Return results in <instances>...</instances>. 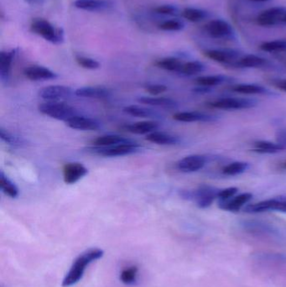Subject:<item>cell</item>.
<instances>
[{"label": "cell", "instance_id": "1", "mask_svg": "<svg viewBox=\"0 0 286 287\" xmlns=\"http://www.w3.org/2000/svg\"><path fill=\"white\" fill-rule=\"evenodd\" d=\"M103 255V251L100 249H91L80 254L75 259L71 269L63 280V287H70L81 281L85 272L86 267L92 262L99 259Z\"/></svg>", "mask_w": 286, "mask_h": 287}, {"label": "cell", "instance_id": "2", "mask_svg": "<svg viewBox=\"0 0 286 287\" xmlns=\"http://www.w3.org/2000/svg\"><path fill=\"white\" fill-rule=\"evenodd\" d=\"M38 109L44 115L62 121L66 122L74 116L78 115L75 108L64 102H46L40 104Z\"/></svg>", "mask_w": 286, "mask_h": 287}, {"label": "cell", "instance_id": "3", "mask_svg": "<svg viewBox=\"0 0 286 287\" xmlns=\"http://www.w3.org/2000/svg\"><path fill=\"white\" fill-rule=\"evenodd\" d=\"M141 147L137 142L130 144H123L114 146H93L88 147L87 152L92 155L103 156V157H116L124 155H132L139 152Z\"/></svg>", "mask_w": 286, "mask_h": 287}, {"label": "cell", "instance_id": "4", "mask_svg": "<svg viewBox=\"0 0 286 287\" xmlns=\"http://www.w3.org/2000/svg\"><path fill=\"white\" fill-rule=\"evenodd\" d=\"M32 31L34 34L40 36L49 42L58 45L64 41V32L63 29L56 28L52 24L43 19L33 20Z\"/></svg>", "mask_w": 286, "mask_h": 287}, {"label": "cell", "instance_id": "5", "mask_svg": "<svg viewBox=\"0 0 286 287\" xmlns=\"http://www.w3.org/2000/svg\"><path fill=\"white\" fill-rule=\"evenodd\" d=\"M276 211L286 214V196L270 198L246 206L244 212L248 214H260L264 212Z\"/></svg>", "mask_w": 286, "mask_h": 287}, {"label": "cell", "instance_id": "6", "mask_svg": "<svg viewBox=\"0 0 286 287\" xmlns=\"http://www.w3.org/2000/svg\"><path fill=\"white\" fill-rule=\"evenodd\" d=\"M257 105L254 99L244 98H225L207 103V106L218 109H248Z\"/></svg>", "mask_w": 286, "mask_h": 287}, {"label": "cell", "instance_id": "7", "mask_svg": "<svg viewBox=\"0 0 286 287\" xmlns=\"http://www.w3.org/2000/svg\"><path fill=\"white\" fill-rule=\"evenodd\" d=\"M205 30L210 37L213 39H231L235 36L234 30L226 20H211L205 26Z\"/></svg>", "mask_w": 286, "mask_h": 287}, {"label": "cell", "instance_id": "8", "mask_svg": "<svg viewBox=\"0 0 286 287\" xmlns=\"http://www.w3.org/2000/svg\"><path fill=\"white\" fill-rule=\"evenodd\" d=\"M218 191L213 186L201 185L195 191H191V200L194 201L200 209H207L218 198Z\"/></svg>", "mask_w": 286, "mask_h": 287}, {"label": "cell", "instance_id": "9", "mask_svg": "<svg viewBox=\"0 0 286 287\" xmlns=\"http://www.w3.org/2000/svg\"><path fill=\"white\" fill-rule=\"evenodd\" d=\"M73 91L71 87L61 85H53L43 87L39 92V96L47 102H59L68 99Z\"/></svg>", "mask_w": 286, "mask_h": 287}, {"label": "cell", "instance_id": "10", "mask_svg": "<svg viewBox=\"0 0 286 287\" xmlns=\"http://www.w3.org/2000/svg\"><path fill=\"white\" fill-rule=\"evenodd\" d=\"M286 13V7H273L262 12L257 17V23L263 27H273L282 22L284 14Z\"/></svg>", "mask_w": 286, "mask_h": 287}, {"label": "cell", "instance_id": "11", "mask_svg": "<svg viewBox=\"0 0 286 287\" xmlns=\"http://www.w3.org/2000/svg\"><path fill=\"white\" fill-rule=\"evenodd\" d=\"M205 56L218 63L232 64L240 59V53L230 49H210L204 51Z\"/></svg>", "mask_w": 286, "mask_h": 287}, {"label": "cell", "instance_id": "12", "mask_svg": "<svg viewBox=\"0 0 286 287\" xmlns=\"http://www.w3.org/2000/svg\"><path fill=\"white\" fill-rule=\"evenodd\" d=\"M207 157L202 155H191L182 158L177 162L179 171L185 173L198 172L207 164Z\"/></svg>", "mask_w": 286, "mask_h": 287}, {"label": "cell", "instance_id": "13", "mask_svg": "<svg viewBox=\"0 0 286 287\" xmlns=\"http://www.w3.org/2000/svg\"><path fill=\"white\" fill-rule=\"evenodd\" d=\"M88 173V170L85 166L78 162L65 164L63 167V179L69 185L77 182Z\"/></svg>", "mask_w": 286, "mask_h": 287}, {"label": "cell", "instance_id": "14", "mask_svg": "<svg viewBox=\"0 0 286 287\" xmlns=\"http://www.w3.org/2000/svg\"><path fill=\"white\" fill-rule=\"evenodd\" d=\"M71 129L83 131H93L100 128L99 122L94 118H88L84 116L76 115L65 122Z\"/></svg>", "mask_w": 286, "mask_h": 287}, {"label": "cell", "instance_id": "15", "mask_svg": "<svg viewBox=\"0 0 286 287\" xmlns=\"http://www.w3.org/2000/svg\"><path fill=\"white\" fill-rule=\"evenodd\" d=\"M24 75L31 81H46L57 77V74L54 72L40 66H31L25 68Z\"/></svg>", "mask_w": 286, "mask_h": 287}, {"label": "cell", "instance_id": "16", "mask_svg": "<svg viewBox=\"0 0 286 287\" xmlns=\"http://www.w3.org/2000/svg\"><path fill=\"white\" fill-rule=\"evenodd\" d=\"M253 194L250 192L242 193V194L234 196L228 200L223 202H218V206L224 211L238 212L240 210L245 204L252 199Z\"/></svg>", "mask_w": 286, "mask_h": 287}, {"label": "cell", "instance_id": "17", "mask_svg": "<svg viewBox=\"0 0 286 287\" xmlns=\"http://www.w3.org/2000/svg\"><path fill=\"white\" fill-rule=\"evenodd\" d=\"M173 118L179 122L192 123V122H215L218 120V117L208 113H201V112H180L173 116Z\"/></svg>", "mask_w": 286, "mask_h": 287}, {"label": "cell", "instance_id": "18", "mask_svg": "<svg viewBox=\"0 0 286 287\" xmlns=\"http://www.w3.org/2000/svg\"><path fill=\"white\" fill-rule=\"evenodd\" d=\"M75 95L88 99H108L112 95V91L104 87H82L75 91Z\"/></svg>", "mask_w": 286, "mask_h": 287}, {"label": "cell", "instance_id": "19", "mask_svg": "<svg viewBox=\"0 0 286 287\" xmlns=\"http://www.w3.org/2000/svg\"><path fill=\"white\" fill-rule=\"evenodd\" d=\"M16 53L17 49L0 52V78L2 82H8L11 72L13 61Z\"/></svg>", "mask_w": 286, "mask_h": 287}, {"label": "cell", "instance_id": "20", "mask_svg": "<svg viewBox=\"0 0 286 287\" xmlns=\"http://www.w3.org/2000/svg\"><path fill=\"white\" fill-rule=\"evenodd\" d=\"M137 101L143 105H150L154 107L163 108L166 109H173L178 107L177 103L170 98H156V97H140Z\"/></svg>", "mask_w": 286, "mask_h": 287}, {"label": "cell", "instance_id": "21", "mask_svg": "<svg viewBox=\"0 0 286 287\" xmlns=\"http://www.w3.org/2000/svg\"><path fill=\"white\" fill-rule=\"evenodd\" d=\"M127 132L136 135H146L156 131L159 128V124L155 121L137 122L131 124H126L123 127Z\"/></svg>", "mask_w": 286, "mask_h": 287}, {"label": "cell", "instance_id": "22", "mask_svg": "<svg viewBox=\"0 0 286 287\" xmlns=\"http://www.w3.org/2000/svg\"><path fill=\"white\" fill-rule=\"evenodd\" d=\"M136 141H133L131 139L125 138L123 136L117 135H102L100 137L95 139L93 141V144L96 146H114L123 144L134 143Z\"/></svg>", "mask_w": 286, "mask_h": 287}, {"label": "cell", "instance_id": "23", "mask_svg": "<svg viewBox=\"0 0 286 287\" xmlns=\"http://www.w3.org/2000/svg\"><path fill=\"white\" fill-rule=\"evenodd\" d=\"M123 111L128 115L134 116L138 118H156V119L161 118V115L156 110L142 107L139 105H129L124 108Z\"/></svg>", "mask_w": 286, "mask_h": 287}, {"label": "cell", "instance_id": "24", "mask_svg": "<svg viewBox=\"0 0 286 287\" xmlns=\"http://www.w3.org/2000/svg\"><path fill=\"white\" fill-rule=\"evenodd\" d=\"M145 140L152 143L161 144V145H174L180 143V139L175 135H170L167 133L159 132V131H154V132L148 134L145 137Z\"/></svg>", "mask_w": 286, "mask_h": 287}, {"label": "cell", "instance_id": "25", "mask_svg": "<svg viewBox=\"0 0 286 287\" xmlns=\"http://www.w3.org/2000/svg\"><path fill=\"white\" fill-rule=\"evenodd\" d=\"M111 5L110 2L107 0H76L74 2V6L77 9L88 11L108 9Z\"/></svg>", "mask_w": 286, "mask_h": 287}, {"label": "cell", "instance_id": "26", "mask_svg": "<svg viewBox=\"0 0 286 287\" xmlns=\"http://www.w3.org/2000/svg\"><path fill=\"white\" fill-rule=\"evenodd\" d=\"M232 78L223 75H213V76H199L195 79V82L199 86L203 87H214L226 82H232Z\"/></svg>", "mask_w": 286, "mask_h": 287}, {"label": "cell", "instance_id": "27", "mask_svg": "<svg viewBox=\"0 0 286 287\" xmlns=\"http://www.w3.org/2000/svg\"><path fill=\"white\" fill-rule=\"evenodd\" d=\"M237 65L243 68H259L267 65L268 61L263 57H258L256 55H247L241 57L238 62H236Z\"/></svg>", "mask_w": 286, "mask_h": 287}, {"label": "cell", "instance_id": "28", "mask_svg": "<svg viewBox=\"0 0 286 287\" xmlns=\"http://www.w3.org/2000/svg\"><path fill=\"white\" fill-rule=\"evenodd\" d=\"M254 147V151L261 154H274L286 149L280 144L273 143L266 141H258L255 142Z\"/></svg>", "mask_w": 286, "mask_h": 287}, {"label": "cell", "instance_id": "29", "mask_svg": "<svg viewBox=\"0 0 286 287\" xmlns=\"http://www.w3.org/2000/svg\"><path fill=\"white\" fill-rule=\"evenodd\" d=\"M182 16L190 22L198 23L209 17V13L197 8H186L182 12Z\"/></svg>", "mask_w": 286, "mask_h": 287}, {"label": "cell", "instance_id": "30", "mask_svg": "<svg viewBox=\"0 0 286 287\" xmlns=\"http://www.w3.org/2000/svg\"><path fill=\"white\" fill-rule=\"evenodd\" d=\"M0 188L6 196L11 198H16L19 196L17 186L6 177L3 172H0Z\"/></svg>", "mask_w": 286, "mask_h": 287}, {"label": "cell", "instance_id": "31", "mask_svg": "<svg viewBox=\"0 0 286 287\" xmlns=\"http://www.w3.org/2000/svg\"><path fill=\"white\" fill-rule=\"evenodd\" d=\"M232 90L241 94H269L265 87L255 84H238L232 87Z\"/></svg>", "mask_w": 286, "mask_h": 287}, {"label": "cell", "instance_id": "32", "mask_svg": "<svg viewBox=\"0 0 286 287\" xmlns=\"http://www.w3.org/2000/svg\"><path fill=\"white\" fill-rule=\"evenodd\" d=\"M183 64L184 63L181 60L176 58V57L164 58V59L159 60L158 62H156V65L159 68L169 71V72H181Z\"/></svg>", "mask_w": 286, "mask_h": 287}, {"label": "cell", "instance_id": "33", "mask_svg": "<svg viewBox=\"0 0 286 287\" xmlns=\"http://www.w3.org/2000/svg\"><path fill=\"white\" fill-rule=\"evenodd\" d=\"M205 70V65L198 61L186 62L182 66V70L179 72L184 76H195Z\"/></svg>", "mask_w": 286, "mask_h": 287}, {"label": "cell", "instance_id": "34", "mask_svg": "<svg viewBox=\"0 0 286 287\" xmlns=\"http://www.w3.org/2000/svg\"><path fill=\"white\" fill-rule=\"evenodd\" d=\"M260 49L266 52H286V39H275L261 44Z\"/></svg>", "mask_w": 286, "mask_h": 287}, {"label": "cell", "instance_id": "35", "mask_svg": "<svg viewBox=\"0 0 286 287\" xmlns=\"http://www.w3.org/2000/svg\"><path fill=\"white\" fill-rule=\"evenodd\" d=\"M250 168V165L243 161H235L225 166L222 169V173L227 176H237L244 173Z\"/></svg>", "mask_w": 286, "mask_h": 287}, {"label": "cell", "instance_id": "36", "mask_svg": "<svg viewBox=\"0 0 286 287\" xmlns=\"http://www.w3.org/2000/svg\"><path fill=\"white\" fill-rule=\"evenodd\" d=\"M0 139L3 142L13 146H22L26 144V141L24 139L20 138L17 135H13L12 133L3 129V127L0 128Z\"/></svg>", "mask_w": 286, "mask_h": 287}, {"label": "cell", "instance_id": "37", "mask_svg": "<svg viewBox=\"0 0 286 287\" xmlns=\"http://www.w3.org/2000/svg\"><path fill=\"white\" fill-rule=\"evenodd\" d=\"M138 268L132 266L125 269L120 274V281L125 285H133L136 282Z\"/></svg>", "mask_w": 286, "mask_h": 287}, {"label": "cell", "instance_id": "38", "mask_svg": "<svg viewBox=\"0 0 286 287\" xmlns=\"http://www.w3.org/2000/svg\"><path fill=\"white\" fill-rule=\"evenodd\" d=\"M76 62L77 64L82 68L88 69V70H96L100 68L99 62L93 58L89 57H82V56H77L76 57Z\"/></svg>", "mask_w": 286, "mask_h": 287}, {"label": "cell", "instance_id": "39", "mask_svg": "<svg viewBox=\"0 0 286 287\" xmlns=\"http://www.w3.org/2000/svg\"><path fill=\"white\" fill-rule=\"evenodd\" d=\"M185 28V24L182 20H170L164 21L159 26V29L164 31H181Z\"/></svg>", "mask_w": 286, "mask_h": 287}, {"label": "cell", "instance_id": "40", "mask_svg": "<svg viewBox=\"0 0 286 287\" xmlns=\"http://www.w3.org/2000/svg\"><path fill=\"white\" fill-rule=\"evenodd\" d=\"M238 191V189L237 187H228V188L223 189V190H220L218 191V202L228 200L230 198L234 197Z\"/></svg>", "mask_w": 286, "mask_h": 287}, {"label": "cell", "instance_id": "41", "mask_svg": "<svg viewBox=\"0 0 286 287\" xmlns=\"http://www.w3.org/2000/svg\"><path fill=\"white\" fill-rule=\"evenodd\" d=\"M145 89L151 95L157 96L167 90V87L162 84L148 85Z\"/></svg>", "mask_w": 286, "mask_h": 287}, {"label": "cell", "instance_id": "42", "mask_svg": "<svg viewBox=\"0 0 286 287\" xmlns=\"http://www.w3.org/2000/svg\"><path fill=\"white\" fill-rule=\"evenodd\" d=\"M155 11L157 14H168V15H172V14H176L177 9L175 6L173 5H161L157 7Z\"/></svg>", "mask_w": 286, "mask_h": 287}, {"label": "cell", "instance_id": "43", "mask_svg": "<svg viewBox=\"0 0 286 287\" xmlns=\"http://www.w3.org/2000/svg\"><path fill=\"white\" fill-rule=\"evenodd\" d=\"M275 137H276V143L280 144L286 149V130L277 131Z\"/></svg>", "mask_w": 286, "mask_h": 287}, {"label": "cell", "instance_id": "44", "mask_svg": "<svg viewBox=\"0 0 286 287\" xmlns=\"http://www.w3.org/2000/svg\"><path fill=\"white\" fill-rule=\"evenodd\" d=\"M276 86H277L278 88H280L281 90L286 92V79H285V80H281V81H279V82H277Z\"/></svg>", "mask_w": 286, "mask_h": 287}, {"label": "cell", "instance_id": "45", "mask_svg": "<svg viewBox=\"0 0 286 287\" xmlns=\"http://www.w3.org/2000/svg\"><path fill=\"white\" fill-rule=\"evenodd\" d=\"M247 1H250V2H255V3H267L271 0H247Z\"/></svg>", "mask_w": 286, "mask_h": 287}, {"label": "cell", "instance_id": "46", "mask_svg": "<svg viewBox=\"0 0 286 287\" xmlns=\"http://www.w3.org/2000/svg\"><path fill=\"white\" fill-rule=\"evenodd\" d=\"M282 22L286 23V13L284 14L283 19H282Z\"/></svg>", "mask_w": 286, "mask_h": 287}, {"label": "cell", "instance_id": "47", "mask_svg": "<svg viewBox=\"0 0 286 287\" xmlns=\"http://www.w3.org/2000/svg\"><path fill=\"white\" fill-rule=\"evenodd\" d=\"M284 166H285V167H286V163H285V165H284Z\"/></svg>", "mask_w": 286, "mask_h": 287}]
</instances>
